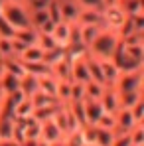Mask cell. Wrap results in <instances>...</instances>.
Masks as SVG:
<instances>
[{"label": "cell", "instance_id": "obj_32", "mask_svg": "<svg viewBox=\"0 0 144 146\" xmlns=\"http://www.w3.org/2000/svg\"><path fill=\"white\" fill-rule=\"evenodd\" d=\"M32 113H34V107H32L30 99H24L20 105H16V107H14V119L26 121V119H30V117H32Z\"/></svg>", "mask_w": 144, "mask_h": 146}, {"label": "cell", "instance_id": "obj_27", "mask_svg": "<svg viewBox=\"0 0 144 146\" xmlns=\"http://www.w3.org/2000/svg\"><path fill=\"white\" fill-rule=\"evenodd\" d=\"M49 22L48 18V12H46V8H36V10H30V26L38 32L42 26Z\"/></svg>", "mask_w": 144, "mask_h": 146}, {"label": "cell", "instance_id": "obj_19", "mask_svg": "<svg viewBox=\"0 0 144 146\" xmlns=\"http://www.w3.org/2000/svg\"><path fill=\"white\" fill-rule=\"evenodd\" d=\"M30 103H32L34 111H36V109H46V107H55V105H59L55 97H49L46 93H40V91L30 97Z\"/></svg>", "mask_w": 144, "mask_h": 146}, {"label": "cell", "instance_id": "obj_7", "mask_svg": "<svg viewBox=\"0 0 144 146\" xmlns=\"http://www.w3.org/2000/svg\"><path fill=\"white\" fill-rule=\"evenodd\" d=\"M73 26H75V24H67V22H59V24L53 26L51 36H53V40H55L57 48H63V49H65L67 46H69L71 36H73Z\"/></svg>", "mask_w": 144, "mask_h": 146}, {"label": "cell", "instance_id": "obj_28", "mask_svg": "<svg viewBox=\"0 0 144 146\" xmlns=\"http://www.w3.org/2000/svg\"><path fill=\"white\" fill-rule=\"evenodd\" d=\"M105 89H107V87L99 85V83H95V81L85 83V101H101Z\"/></svg>", "mask_w": 144, "mask_h": 146}, {"label": "cell", "instance_id": "obj_48", "mask_svg": "<svg viewBox=\"0 0 144 146\" xmlns=\"http://www.w3.org/2000/svg\"><path fill=\"white\" fill-rule=\"evenodd\" d=\"M2 73H4V71H2V65H0V77H2Z\"/></svg>", "mask_w": 144, "mask_h": 146}, {"label": "cell", "instance_id": "obj_46", "mask_svg": "<svg viewBox=\"0 0 144 146\" xmlns=\"http://www.w3.org/2000/svg\"><path fill=\"white\" fill-rule=\"evenodd\" d=\"M0 146H22V144H18L16 140H0Z\"/></svg>", "mask_w": 144, "mask_h": 146}, {"label": "cell", "instance_id": "obj_44", "mask_svg": "<svg viewBox=\"0 0 144 146\" xmlns=\"http://www.w3.org/2000/svg\"><path fill=\"white\" fill-rule=\"evenodd\" d=\"M111 146H132L128 132H115V138H113Z\"/></svg>", "mask_w": 144, "mask_h": 146}, {"label": "cell", "instance_id": "obj_15", "mask_svg": "<svg viewBox=\"0 0 144 146\" xmlns=\"http://www.w3.org/2000/svg\"><path fill=\"white\" fill-rule=\"evenodd\" d=\"M75 26H77V24H75ZM101 28H103V26H77L79 42H81V46H83L85 49L93 44V40L97 38V34L101 32Z\"/></svg>", "mask_w": 144, "mask_h": 146}, {"label": "cell", "instance_id": "obj_35", "mask_svg": "<svg viewBox=\"0 0 144 146\" xmlns=\"http://www.w3.org/2000/svg\"><path fill=\"white\" fill-rule=\"evenodd\" d=\"M95 126H97V128H103V130L117 132V121H115V115H113V113H103V117L99 119V122H97Z\"/></svg>", "mask_w": 144, "mask_h": 146}, {"label": "cell", "instance_id": "obj_45", "mask_svg": "<svg viewBox=\"0 0 144 146\" xmlns=\"http://www.w3.org/2000/svg\"><path fill=\"white\" fill-rule=\"evenodd\" d=\"M79 8H93V10H103V0H75Z\"/></svg>", "mask_w": 144, "mask_h": 146}, {"label": "cell", "instance_id": "obj_40", "mask_svg": "<svg viewBox=\"0 0 144 146\" xmlns=\"http://www.w3.org/2000/svg\"><path fill=\"white\" fill-rule=\"evenodd\" d=\"M113 138H115V132H111V130H103V128H97L95 146H111V144H113Z\"/></svg>", "mask_w": 144, "mask_h": 146}, {"label": "cell", "instance_id": "obj_1", "mask_svg": "<svg viewBox=\"0 0 144 146\" xmlns=\"http://www.w3.org/2000/svg\"><path fill=\"white\" fill-rule=\"evenodd\" d=\"M120 46V38L115 30L109 28H101V32L97 34L93 44L87 48V55L95 57V59H113L117 49Z\"/></svg>", "mask_w": 144, "mask_h": 146}, {"label": "cell", "instance_id": "obj_9", "mask_svg": "<svg viewBox=\"0 0 144 146\" xmlns=\"http://www.w3.org/2000/svg\"><path fill=\"white\" fill-rule=\"evenodd\" d=\"M75 24L77 26H103V10L81 8ZM103 28H105V26H103Z\"/></svg>", "mask_w": 144, "mask_h": 146}, {"label": "cell", "instance_id": "obj_33", "mask_svg": "<svg viewBox=\"0 0 144 146\" xmlns=\"http://www.w3.org/2000/svg\"><path fill=\"white\" fill-rule=\"evenodd\" d=\"M12 132H14V119L0 117V140H12Z\"/></svg>", "mask_w": 144, "mask_h": 146}, {"label": "cell", "instance_id": "obj_5", "mask_svg": "<svg viewBox=\"0 0 144 146\" xmlns=\"http://www.w3.org/2000/svg\"><path fill=\"white\" fill-rule=\"evenodd\" d=\"M69 63H71V81L73 83L85 85V83L91 81V77H89V67H87V55H83V57H73V59H69Z\"/></svg>", "mask_w": 144, "mask_h": 146}, {"label": "cell", "instance_id": "obj_14", "mask_svg": "<svg viewBox=\"0 0 144 146\" xmlns=\"http://www.w3.org/2000/svg\"><path fill=\"white\" fill-rule=\"evenodd\" d=\"M115 121H117V132H130L136 126V122L130 115V109H119L115 113Z\"/></svg>", "mask_w": 144, "mask_h": 146}, {"label": "cell", "instance_id": "obj_21", "mask_svg": "<svg viewBox=\"0 0 144 146\" xmlns=\"http://www.w3.org/2000/svg\"><path fill=\"white\" fill-rule=\"evenodd\" d=\"M18 89L24 93L26 99H30L34 93H38V79L26 73L24 77H20V85H18Z\"/></svg>", "mask_w": 144, "mask_h": 146}, {"label": "cell", "instance_id": "obj_29", "mask_svg": "<svg viewBox=\"0 0 144 146\" xmlns=\"http://www.w3.org/2000/svg\"><path fill=\"white\" fill-rule=\"evenodd\" d=\"M138 101H142V91H130V93H119L120 109H130Z\"/></svg>", "mask_w": 144, "mask_h": 146}, {"label": "cell", "instance_id": "obj_42", "mask_svg": "<svg viewBox=\"0 0 144 146\" xmlns=\"http://www.w3.org/2000/svg\"><path fill=\"white\" fill-rule=\"evenodd\" d=\"M85 101V85L71 81V101L69 103H83Z\"/></svg>", "mask_w": 144, "mask_h": 146}, {"label": "cell", "instance_id": "obj_43", "mask_svg": "<svg viewBox=\"0 0 144 146\" xmlns=\"http://www.w3.org/2000/svg\"><path fill=\"white\" fill-rule=\"evenodd\" d=\"M130 115H132L136 124H140L144 121V101H138L134 107H130Z\"/></svg>", "mask_w": 144, "mask_h": 146}, {"label": "cell", "instance_id": "obj_11", "mask_svg": "<svg viewBox=\"0 0 144 146\" xmlns=\"http://www.w3.org/2000/svg\"><path fill=\"white\" fill-rule=\"evenodd\" d=\"M59 2V10H61V20L67 24H75L77 16H79V4L75 0H57Z\"/></svg>", "mask_w": 144, "mask_h": 146}, {"label": "cell", "instance_id": "obj_2", "mask_svg": "<svg viewBox=\"0 0 144 146\" xmlns=\"http://www.w3.org/2000/svg\"><path fill=\"white\" fill-rule=\"evenodd\" d=\"M0 18L10 26L14 32L32 28L30 26V8L26 2H14V0H0Z\"/></svg>", "mask_w": 144, "mask_h": 146}, {"label": "cell", "instance_id": "obj_26", "mask_svg": "<svg viewBox=\"0 0 144 146\" xmlns=\"http://www.w3.org/2000/svg\"><path fill=\"white\" fill-rule=\"evenodd\" d=\"M24 69H26V73H28V75H32V77H36V79L51 75V73H49V67L44 63V61H36V63H24Z\"/></svg>", "mask_w": 144, "mask_h": 146}, {"label": "cell", "instance_id": "obj_50", "mask_svg": "<svg viewBox=\"0 0 144 146\" xmlns=\"http://www.w3.org/2000/svg\"><path fill=\"white\" fill-rule=\"evenodd\" d=\"M0 103H2V93H0Z\"/></svg>", "mask_w": 144, "mask_h": 146}, {"label": "cell", "instance_id": "obj_13", "mask_svg": "<svg viewBox=\"0 0 144 146\" xmlns=\"http://www.w3.org/2000/svg\"><path fill=\"white\" fill-rule=\"evenodd\" d=\"M101 107H103V111L105 113H117L120 109V103H119V93L113 89V87H107L105 89V93H103V97H101Z\"/></svg>", "mask_w": 144, "mask_h": 146}, {"label": "cell", "instance_id": "obj_10", "mask_svg": "<svg viewBox=\"0 0 144 146\" xmlns=\"http://www.w3.org/2000/svg\"><path fill=\"white\" fill-rule=\"evenodd\" d=\"M99 65H101V75H103L105 85H107V87H113L115 81L119 79V75H120L117 63H115L113 59H99Z\"/></svg>", "mask_w": 144, "mask_h": 146}, {"label": "cell", "instance_id": "obj_30", "mask_svg": "<svg viewBox=\"0 0 144 146\" xmlns=\"http://www.w3.org/2000/svg\"><path fill=\"white\" fill-rule=\"evenodd\" d=\"M120 48L128 57L136 61H144V44H122L120 42Z\"/></svg>", "mask_w": 144, "mask_h": 146}, {"label": "cell", "instance_id": "obj_18", "mask_svg": "<svg viewBox=\"0 0 144 146\" xmlns=\"http://www.w3.org/2000/svg\"><path fill=\"white\" fill-rule=\"evenodd\" d=\"M18 59L22 61V63H36V61H42L44 59V49L40 48V46H28V48L18 55Z\"/></svg>", "mask_w": 144, "mask_h": 146}, {"label": "cell", "instance_id": "obj_23", "mask_svg": "<svg viewBox=\"0 0 144 146\" xmlns=\"http://www.w3.org/2000/svg\"><path fill=\"white\" fill-rule=\"evenodd\" d=\"M120 10L126 16H136V14H144L142 0H119Z\"/></svg>", "mask_w": 144, "mask_h": 146}, {"label": "cell", "instance_id": "obj_31", "mask_svg": "<svg viewBox=\"0 0 144 146\" xmlns=\"http://www.w3.org/2000/svg\"><path fill=\"white\" fill-rule=\"evenodd\" d=\"M14 38L18 42H22L24 46H34L36 44V38H38V32L34 28H24V30H16L14 32Z\"/></svg>", "mask_w": 144, "mask_h": 146}, {"label": "cell", "instance_id": "obj_34", "mask_svg": "<svg viewBox=\"0 0 144 146\" xmlns=\"http://www.w3.org/2000/svg\"><path fill=\"white\" fill-rule=\"evenodd\" d=\"M67 53H65V49L63 48H55V49H49V51H44V63L48 65V67H51L53 63H57L59 59H63Z\"/></svg>", "mask_w": 144, "mask_h": 146}, {"label": "cell", "instance_id": "obj_8", "mask_svg": "<svg viewBox=\"0 0 144 146\" xmlns=\"http://www.w3.org/2000/svg\"><path fill=\"white\" fill-rule=\"evenodd\" d=\"M63 132L57 128V124L51 121V119H48V121L42 122V128H40V140H44V142H48V144H51V142H59V140H63Z\"/></svg>", "mask_w": 144, "mask_h": 146}, {"label": "cell", "instance_id": "obj_22", "mask_svg": "<svg viewBox=\"0 0 144 146\" xmlns=\"http://www.w3.org/2000/svg\"><path fill=\"white\" fill-rule=\"evenodd\" d=\"M18 85H20V79L18 77L8 75V73H2V77H0V93L2 95H10V93L18 91Z\"/></svg>", "mask_w": 144, "mask_h": 146}, {"label": "cell", "instance_id": "obj_4", "mask_svg": "<svg viewBox=\"0 0 144 146\" xmlns=\"http://www.w3.org/2000/svg\"><path fill=\"white\" fill-rule=\"evenodd\" d=\"M126 18H128V16L120 10L119 4L103 8V26L109 28V30H115L117 34H119V30L122 28V24L126 22Z\"/></svg>", "mask_w": 144, "mask_h": 146}, {"label": "cell", "instance_id": "obj_39", "mask_svg": "<svg viewBox=\"0 0 144 146\" xmlns=\"http://www.w3.org/2000/svg\"><path fill=\"white\" fill-rule=\"evenodd\" d=\"M46 12H48L49 22H53V24L63 22V20H61V10H59V2H57V0H51V2H49L48 6H46Z\"/></svg>", "mask_w": 144, "mask_h": 146}, {"label": "cell", "instance_id": "obj_17", "mask_svg": "<svg viewBox=\"0 0 144 146\" xmlns=\"http://www.w3.org/2000/svg\"><path fill=\"white\" fill-rule=\"evenodd\" d=\"M2 71L8 73V75H14V77H24L26 75V69H24V63L18 59V57H10V59H4L2 63Z\"/></svg>", "mask_w": 144, "mask_h": 146}, {"label": "cell", "instance_id": "obj_41", "mask_svg": "<svg viewBox=\"0 0 144 146\" xmlns=\"http://www.w3.org/2000/svg\"><path fill=\"white\" fill-rule=\"evenodd\" d=\"M128 136H130L132 146H144V124H136V126L128 132Z\"/></svg>", "mask_w": 144, "mask_h": 146}, {"label": "cell", "instance_id": "obj_25", "mask_svg": "<svg viewBox=\"0 0 144 146\" xmlns=\"http://www.w3.org/2000/svg\"><path fill=\"white\" fill-rule=\"evenodd\" d=\"M55 89H57V79L55 77L48 75V77H40L38 79V91L40 93H46L49 97H55Z\"/></svg>", "mask_w": 144, "mask_h": 146}, {"label": "cell", "instance_id": "obj_6", "mask_svg": "<svg viewBox=\"0 0 144 146\" xmlns=\"http://www.w3.org/2000/svg\"><path fill=\"white\" fill-rule=\"evenodd\" d=\"M113 61L117 63V67H119L120 73H136V71H142V61H136V59H132V57H128L122 48L119 46L117 49V53H115V57H113Z\"/></svg>", "mask_w": 144, "mask_h": 146}, {"label": "cell", "instance_id": "obj_24", "mask_svg": "<svg viewBox=\"0 0 144 146\" xmlns=\"http://www.w3.org/2000/svg\"><path fill=\"white\" fill-rule=\"evenodd\" d=\"M55 99L59 105H67L71 101V81H57Z\"/></svg>", "mask_w": 144, "mask_h": 146}, {"label": "cell", "instance_id": "obj_20", "mask_svg": "<svg viewBox=\"0 0 144 146\" xmlns=\"http://www.w3.org/2000/svg\"><path fill=\"white\" fill-rule=\"evenodd\" d=\"M40 128L42 122H38L36 119H26L24 121V142L26 140H40Z\"/></svg>", "mask_w": 144, "mask_h": 146}, {"label": "cell", "instance_id": "obj_47", "mask_svg": "<svg viewBox=\"0 0 144 146\" xmlns=\"http://www.w3.org/2000/svg\"><path fill=\"white\" fill-rule=\"evenodd\" d=\"M48 146H63V140H59V142H51V144H48Z\"/></svg>", "mask_w": 144, "mask_h": 146}, {"label": "cell", "instance_id": "obj_36", "mask_svg": "<svg viewBox=\"0 0 144 146\" xmlns=\"http://www.w3.org/2000/svg\"><path fill=\"white\" fill-rule=\"evenodd\" d=\"M36 46H40L44 51H49V49H55V48H57V44H55L53 36H51V34H42V32H38Z\"/></svg>", "mask_w": 144, "mask_h": 146}, {"label": "cell", "instance_id": "obj_38", "mask_svg": "<svg viewBox=\"0 0 144 146\" xmlns=\"http://www.w3.org/2000/svg\"><path fill=\"white\" fill-rule=\"evenodd\" d=\"M10 57H16L12 49V38H0V63Z\"/></svg>", "mask_w": 144, "mask_h": 146}, {"label": "cell", "instance_id": "obj_3", "mask_svg": "<svg viewBox=\"0 0 144 146\" xmlns=\"http://www.w3.org/2000/svg\"><path fill=\"white\" fill-rule=\"evenodd\" d=\"M144 85V75L142 71L136 73H120L119 79L115 81L113 89L117 93H130V91H142Z\"/></svg>", "mask_w": 144, "mask_h": 146}, {"label": "cell", "instance_id": "obj_49", "mask_svg": "<svg viewBox=\"0 0 144 146\" xmlns=\"http://www.w3.org/2000/svg\"><path fill=\"white\" fill-rule=\"evenodd\" d=\"M14 2H24V0H14Z\"/></svg>", "mask_w": 144, "mask_h": 146}, {"label": "cell", "instance_id": "obj_12", "mask_svg": "<svg viewBox=\"0 0 144 146\" xmlns=\"http://www.w3.org/2000/svg\"><path fill=\"white\" fill-rule=\"evenodd\" d=\"M49 73L57 81H71V63H69V57L65 55L63 59H59L57 63H53L49 67Z\"/></svg>", "mask_w": 144, "mask_h": 146}, {"label": "cell", "instance_id": "obj_37", "mask_svg": "<svg viewBox=\"0 0 144 146\" xmlns=\"http://www.w3.org/2000/svg\"><path fill=\"white\" fill-rule=\"evenodd\" d=\"M63 146H87L85 140H83L81 128H79V130H73V132H67V134L63 136Z\"/></svg>", "mask_w": 144, "mask_h": 146}, {"label": "cell", "instance_id": "obj_16", "mask_svg": "<svg viewBox=\"0 0 144 146\" xmlns=\"http://www.w3.org/2000/svg\"><path fill=\"white\" fill-rule=\"evenodd\" d=\"M85 105V119H87V124H93L95 126L99 119L103 117V107H101V103L99 101H85L83 103Z\"/></svg>", "mask_w": 144, "mask_h": 146}]
</instances>
